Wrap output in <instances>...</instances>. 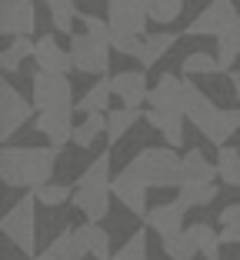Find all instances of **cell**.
Wrapping results in <instances>:
<instances>
[{"label":"cell","mask_w":240,"mask_h":260,"mask_svg":"<svg viewBox=\"0 0 240 260\" xmlns=\"http://www.w3.org/2000/svg\"><path fill=\"white\" fill-rule=\"evenodd\" d=\"M57 147H37V144H14L0 150V180L4 187H17V190H37L44 184H54L57 170Z\"/></svg>","instance_id":"6da1fadb"},{"label":"cell","mask_w":240,"mask_h":260,"mask_svg":"<svg viewBox=\"0 0 240 260\" xmlns=\"http://www.w3.org/2000/svg\"><path fill=\"white\" fill-rule=\"evenodd\" d=\"M180 160H184V153L170 150V147H140L124 170L147 187H177L180 190Z\"/></svg>","instance_id":"7a4b0ae2"},{"label":"cell","mask_w":240,"mask_h":260,"mask_svg":"<svg viewBox=\"0 0 240 260\" xmlns=\"http://www.w3.org/2000/svg\"><path fill=\"white\" fill-rule=\"evenodd\" d=\"M0 230H4L7 244H14L20 253L33 257L37 253V197L33 193H23L7 214H4Z\"/></svg>","instance_id":"3957f363"},{"label":"cell","mask_w":240,"mask_h":260,"mask_svg":"<svg viewBox=\"0 0 240 260\" xmlns=\"http://www.w3.org/2000/svg\"><path fill=\"white\" fill-rule=\"evenodd\" d=\"M30 100H33V107H37V114L77 107L74 104V84H70V77L44 74V70H33V77H30Z\"/></svg>","instance_id":"277c9868"},{"label":"cell","mask_w":240,"mask_h":260,"mask_svg":"<svg viewBox=\"0 0 240 260\" xmlns=\"http://www.w3.org/2000/svg\"><path fill=\"white\" fill-rule=\"evenodd\" d=\"M33 110H37L33 100H27L10 80L0 84V140H4V147L14 140V134H20V130L30 123Z\"/></svg>","instance_id":"5b68a950"},{"label":"cell","mask_w":240,"mask_h":260,"mask_svg":"<svg viewBox=\"0 0 240 260\" xmlns=\"http://www.w3.org/2000/svg\"><path fill=\"white\" fill-rule=\"evenodd\" d=\"M110 54H114V47L93 40L90 34H74V37H70V60H74V70H80V74H87V77H107Z\"/></svg>","instance_id":"8992f818"},{"label":"cell","mask_w":240,"mask_h":260,"mask_svg":"<svg viewBox=\"0 0 240 260\" xmlns=\"http://www.w3.org/2000/svg\"><path fill=\"white\" fill-rule=\"evenodd\" d=\"M147 20H150V0H110L107 4V23L114 34L127 37H147Z\"/></svg>","instance_id":"52a82bcc"},{"label":"cell","mask_w":240,"mask_h":260,"mask_svg":"<svg viewBox=\"0 0 240 260\" xmlns=\"http://www.w3.org/2000/svg\"><path fill=\"white\" fill-rule=\"evenodd\" d=\"M90 257V223L84 227H63L54 240L40 250L37 260H84Z\"/></svg>","instance_id":"ba28073f"},{"label":"cell","mask_w":240,"mask_h":260,"mask_svg":"<svg viewBox=\"0 0 240 260\" xmlns=\"http://www.w3.org/2000/svg\"><path fill=\"white\" fill-rule=\"evenodd\" d=\"M0 34L7 40L37 34V4L33 0H4L0 4Z\"/></svg>","instance_id":"9c48e42d"},{"label":"cell","mask_w":240,"mask_h":260,"mask_svg":"<svg viewBox=\"0 0 240 260\" xmlns=\"http://www.w3.org/2000/svg\"><path fill=\"white\" fill-rule=\"evenodd\" d=\"M233 17H240L233 0H210L207 7H200V14L190 20L187 37H220Z\"/></svg>","instance_id":"30bf717a"},{"label":"cell","mask_w":240,"mask_h":260,"mask_svg":"<svg viewBox=\"0 0 240 260\" xmlns=\"http://www.w3.org/2000/svg\"><path fill=\"white\" fill-rule=\"evenodd\" d=\"M74 110L77 107H63V110H47V114H37L33 117V130L37 137L50 140V147L63 150L67 144H74Z\"/></svg>","instance_id":"8fae6325"},{"label":"cell","mask_w":240,"mask_h":260,"mask_svg":"<svg viewBox=\"0 0 240 260\" xmlns=\"http://www.w3.org/2000/svg\"><path fill=\"white\" fill-rule=\"evenodd\" d=\"M184 93H187V80L177 74H160L157 77V84L150 87V110H167V114H180L184 110Z\"/></svg>","instance_id":"7c38bea8"},{"label":"cell","mask_w":240,"mask_h":260,"mask_svg":"<svg viewBox=\"0 0 240 260\" xmlns=\"http://www.w3.org/2000/svg\"><path fill=\"white\" fill-rule=\"evenodd\" d=\"M33 63H37V70H44V74H57V77H67L70 67H74L70 50H63V47L57 44L54 34H40V37H37V47H33Z\"/></svg>","instance_id":"4fadbf2b"},{"label":"cell","mask_w":240,"mask_h":260,"mask_svg":"<svg viewBox=\"0 0 240 260\" xmlns=\"http://www.w3.org/2000/svg\"><path fill=\"white\" fill-rule=\"evenodd\" d=\"M110 87H114V97L130 110H140V104L150 97V84L144 70H120L110 77Z\"/></svg>","instance_id":"5bb4252c"},{"label":"cell","mask_w":240,"mask_h":260,"mask_svg":"<svg viewBox=\"0 0 240 260\" xmlns=\"http://www.w3.org/2000/svg\"><path fill=\"white\" fill-rule=\"evenodd\" d=\"M147 190H150V187L140 184L137 177L127 174V170H120V174L114 177V184H110V193H114V197L120 200L133 217H147V210H150V207H147Z\"/></svg>","instance_id":"9a60e30c"},{"label":"cell","mask_w":240,"mask_h":260,"mask_svg":"<svg viewBox=\"0 0 240 260\" xmlns=\"http://www.w3.org/2000/svg\"><path fill=\"white\" fill-rule=\"evenodd\" d=\"M184 207L177 204V200H170V204H154L147 210V217H144V223H147L154 234H160V240L163 237H174V234H184Z\"/></svg>","instance_id":"2e32d148"},{"label":"cell","mask_w":240,"mask_h":260,"mask_svg":"<svg viewBox=\"0 0 240 260\" xmlns=\"http://www.w3.org/2000/svg\"><path fill=\"white\" fill-rule=\"evenodd\" d=\"M110 197H114L110 187H77L70 204L87 217V223H100L110 214Z\"/></svg>","instance_id":"e0dca14e"},{"label":"cell","mask_w":240,"mask_h":260,"mask_svg":"<svg viewBox=\"0 0 240 260\" xmlns=\"http://www.w3.org/2000/svg\"><path fill=\"white\" fill-rule=\"evenodd\" d=\"M217 164L207 160V153L200 147L184 153V160H180V187H190V184H217Z\"/></svg>","instance_id":"ac0fdd59"},{"label":"cell","mask_w":240,"mask_h":260,"mask_svg":"<svg viewBox=\"0 0 240 260\" xmlns=\"http://www.w3.org/2000/svg\"><path fill=\"white\" fill-rule=\"evenodd\" d=\"M144 120H147V127L160 130L163 137V147H170V150H177V147H184V127H187V117L184 114H167V110H144Z\"/></svg>","instance_id":"d6986e66"},{"label":"cell","mask_w":240,"mask_h":260,"mask_svg":"<svg viewBox=\"0 0 240 260\" xmlns=\"http://www.w3.org/2000/svg\"><path fill=\"white\" fill-rule=\"evenodd\" d=\"M174 44H177V34H170V30L147 34V37H144V44H140V54H137L140 70H144V74H147V70H154L157 63L167 57V50H174Z\"/></svg>","instance_id":"ffe728a7"},{"label":"cell","mask_w":240,"mask_h":260,"mask_svg":"<svg viewBox=\"0 0 240 260\" xmlns=\"http://www.w3.org/2000/svg\"><path fill=\"white\" fill-rule=\"evenodd\" d=\"M144 120V110H130V107H117L107 114V144L117 147L120 140H127L130 130H137V123Z\"/></svg>","instance_id":"44dd1931"},{"label":"cell","mask_w":240,"mask_h":260,"mask_svg":"<svg viewBox=\"0 0 240 260\" xmlns=\"http://www.w3.org/2000/svg\"><path fill=\"white\" fill-rule=\"evenodd\" d=\"M110 97H114V87H110V77H100L93 87H87V93L77 100L80 114H110Z\"/></svg>","instance_id":"7402d4cb"},{"label":"cell","mask_w":240,"mask_h":260,"mask_svg":"<svg viewBox=\"0 0 240 260\" xmlns=\"http://www.w3.org/2000/svg\"><path fill=\"white\" fill-rule=\"evenodd\" d=\"M47 14H50V23H54L57 34H67L74 37V23L80 20V7L77 0H44Z\"/></svg>","instance_id":"603a6c76"},{"label":"cell","mask_w":240,"mask_h":260,"mask_svg":"<svg viewBox=\"0 0 240 260\" xmlns=\"http://www.w3.org/2000/svg\"><path fill=\"white\" fill-rule=\"evenodd\" d=\"M217 60L224 67V74H230L233 63L240 60V17H233L227 23V30L217 37Z\"/></svg>","instance_id":"cb8c5ba5"},{"label":"cell","mask_w":240,"mask_h":260,"mask_svg":"<svg viewBox=\"0 0 240 260\" xmlns=\"http://www.w3.org/2000/svg\"><path fill=\"white\" fill-rule=\"evenodd\" d=\"M180 74L184 77H220L224 67H220L217 54H207V50H194L180 60Z\"/></svg>","instance_id":"d4e9b609"},{"label":"cell","mask_w":240,"mask_h":260,"mask_svg":"<svg viewBox=\"0 0 240 260\" xmlns=\"http://www.w3.org/2000/svg\"><path fill=\"white\" fill-rule=\"evenodd\" d=\"M110 150H104V153H97L90 164H87L84 170H80V177H77V187H110L114 184V177H110Z\"/></svg>","instance_id":"484cf974"},{"label":"cell","mask_w":240,"mask_h":260,"mask_svg":"<svg viewBox=\"0 0 240 260\" xmlns=\"http://www.w3.org/2000/svg\"><path fill=\"white\" fill-rule=\"evenodd\" d=\"M100 137H107V114H87L74 130V144L80 150H90Z\"/></svg>","instance_id":"4316f807"},{"label":"cell","mask_w":240,"mask_h":260,"mask_svg":"<svg viewBox=\"0 0 240 260\" xmlns=\"http://www.w3.org/2000/svg\"><path fill=\"white\" fill-rule=\"evenodd\" d=\"M33 47H37V40H30V37L10 40V44L4 47V54H0V67H4V74H17L20 63L27 60V57H33Z\"/></svg>","instance_id":"83f0119b"},{"label":"cell","mask_w":240,"mask_h":260,"mask_svg":"<svg viewBox=\"0 0 240 260\" xmlns=\"http://www.w3.org/2000/svg\"><path fill=\"white\" fill-rule=\"evenodd\" d=\"M187 230H190V237H194L197 250H200L203 257H207V260H220V247H224V244H220V230H214L210 223H203V220L190 223Z\"/></svg>","instance_id":"f1b7e54d"},{"label":"cell","mask_w":240,"mask_h":260,"mask_svg":"<svg viewBox=\"0 0 240 260\" xmlns=\"http://www.w3.org/2000/svg\"><path fill=\"white\" fill-rule=\"evenodd\" d=\"M217 193H220L217 184H190V187H180V190H177V204L184 207V210H194V207L214 204Z\"/></svg>","instance_id":"f546056e"},{"label":"cell","mask_w":240,"mask_h":260,"mask_svg":"<svg viewBox=\"0 0 240 260\" xmlns=\"http://www.w3.org/2000/svg\"><path fill=\"white\" fill-rule=\"evenodd\" d=\"M217 177L224 180L227 187H240V150L237 147H220L217 150Z\"/></svg>","instance_id":"4dcf8cb0"},{"label":"cell","mask_w":240,"mask_h":260,"mask_svg":"<svg viewBox=\"0 0 240 260\" xmlns=\"http://www.w3.org/2000/svg\"><path fill=\"white\" fill-rule=\"evenodd\" d=\"M163 253H167V260H194L197 253V244L194 237H190V230H184V234H174V237H163L160 240Z\"/></svg>","instance_id":"1f68e13d"},{"label":"cell","mask_w":240,"mask_h":260,"mask_svg":"<svg viewBox=\"0 0 240 260\" xmlns=\"http://www.w3.org/2000/svg\"><path fill=\"white\" fill-rule=\"evenodd\" d=\"M74 190H77V187H70V184H44V187L33 190V197H37L40 207L57 210V207H63L67 200H74Z\"/></svg>","instance_id":"d6a6232c"},{"label":"cell","mask_w":240,"mask_h":260,"mask_svg":"<svg viewBox=\"0 0 240 260\" xmlns=\"http://www.w3.org/2000/svg\"><path fill=\"white\" fill-rule=\"evenodd\" d=\"M184 17V0H150V20L160 27H170Z\"/></svg>","instance_id":"836d02e7"},{"label":"cell","mask_w":240,"mask_h":260,"mask_svg":"<svg viewBox=\"0 0 240 260\" xmlns=\"http://www.w3.org/2000/svg\"><path fill=\"white\" fill-rule=\"evenodd\" d=\"M217 220H220V244H240V204H227Z\"/></svg>","instance_id":"e575fe53"},{"label":"cell","mask_w":240,"mask_h":260,"mask_svg":"<svg viewBox=\"0 0 240 260\" xmlns=\"http://www.w3.org/2000/svg\"><path fill=\"white\" fill-rule=\"evenodd\" d=\"M114 260H147V227L133 230L130 237L120 244V250L114 253Z\"/></svg>","instance_id":"d590c367"},{"label":"cell","mask_w":240,"mask_h":260,"mask_svg":"<svg viewBox=\"0 0 240 260\" xmlns=\"http://www.w3.org/2000/svg\"><path fill=\"white\" fill-rule=\"evenodd\" d=\"M80 23H84V34H90L93 40H100V44H110V40H114V30H110L107 17H97V14L80 10Z\"/></svg>","instance_id":"8d00e7d4"},{"label":"cell","mask_w":240,"mask_h":260,"mask_svg":"<svg viewBox=\"0 0 240 260\" xmlns=\"http://www.w3.org/2000/svg\"><path fill=\"white\" fill-rule=\"evenodd\" d=\"M90 257L93 260H114V250H110V234L100 227V223H90Z\"/></svg>","instance_id":"74e56055"},{"label":"cell","mask_w":240,"mask_h":260,"mask_svg":"<svg viewBox=\"0 0 240 260\" xmlns=\"http://www.w3.org/2000/svg\"><path fill=\"white\" fill-rule=\"evenodd\" d=\"M230 84H233V97L240 104V70H230Z\"/></svg>","instance_id":"f35d334b"},{"label":"cell","mask_w":240,"mask_h":260,"mask_svg":"<svg viewBox=\"0 0 240 260\" xmlns=\"http://www.w3.org/2000/svg\"><path fill=\"white\" fill-rule=\"evenodd\" d=\"M107 4H110V0H107Z\"/></svg>","instance_id":"ab89813d"}]
</instances>
